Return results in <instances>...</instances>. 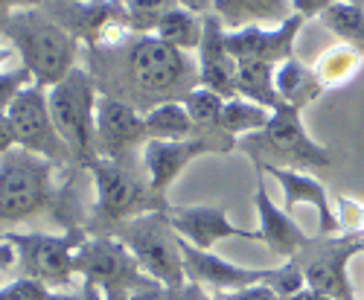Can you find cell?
I'll return each instance as SVG.
<instances>
[{"label":"cell","mask_w":364,"mask_h":300,"mask_svg":"<svg viewBox=\"0 0 364 300\" xmlns=\"http://www.w3.org/2000/svg\"><path fill=\"white\" fill-rule=\"evenodd\" d=\"M312 300H332V297H323V294H318V291H315V297H312Z\"/></svg>","instance_id":"cell-42"},{"label":"cell","mask_w":364,"mask_h":300,"mask_svg":"<svg viewBox=\"0 0 364 300\" xmlns=\"http://www.w3.org/2000/svg\"><path fill=\"white\" fill-rule=\"evenodd\" d=\"M94 181V216L102 222V230L97 233H111L117 225H123L134 216L143 213H158V210H169L164 195H158L149 184L137 181V178L119 166V161L97 158L94 164L85 166Z\"/></svg>","instance_id":"cell-7"},{"label":"cell","mask_w":364,"mask_h":300,"mask_svg":"<svg viewBox=\"0 0 364 300\" xmlns=\"http://www.w3.org/2000/svg\"><path fill=\"white\" fill-rule=\"evenodd\" d=\"M254 204H257V216H259V227H257V230H259V236H262V242H265L271 251H274V254L294 259L303 248L312 242V239L297 227V222L291 219V213H286L283 207H277L274 201L268 198L265 184L257 187Z\"/></svg>","instance_id":"cell-19"},{"label":"cell","mask_w":364,"mask_h":300,"mask_svg":"<svg viewBox=\"0 0 364 300\" xmlns=\"http://www.w3.org/2000/svg\"><path fill=\"white\" fill-rule=\"evenodd\" d=\"M274 68L277 65H268V62H239V73H236V97L242 100H251L257 105H265L271 111L283 108V100L277 94V85H274Z\"/></svg>","instance_id":"cell-22"},{"label":"cell","mask_w":364,"mask_h":300,"mask_svg":"<svg viewBox=\"0 0 364 300\" xmlns=\"http://www.w3.org/2000/svg\"><path fill=\"white\" fill-rule=\"evenodd\" d=\"M4 36L21 55V65L29 70L33 82L44 91L58 85L76 68V38L53 15L41 9L15 12L4 23Z\"/></svg>","instance_id":"cell-1"},{"label":"cell","mask_w":364,"mask_h":300,"mask_svg":"<svg viewBox=\"0 0 364 300\" xmlns=\"http://www.w3.org/2000/svg\"><path fill=\"white\" fill-rule=\"evenodd\" d=\"M259 172H268L283 190V210L291 213L294 207L306 204L312 207L318 219H321V233H332L341 222L332 213V201L329 193L321 181H315L312 175H303L300 169H286V166H259Z\"/></svg>","instance_id":"cell-18"},{"label":"cell","mask_w":364,"mask_h":300,"mask_svg":"<svg viewBox=\"0 0 364 300\" xmlns=\"http://www.w3.org/2000/svg\"><path fill=\"white\" fill-rule=\"evenodd\" d=\"M358 230H364V207H361V213H358Z\"/></svg>","instance_id":"cell-41"},{"label":"cell","mask_w":364,"mask_h":300,"mask_svg":"<svg viewBox=\"0 0 364 300\" xmlns=\"http://www.w3.org/2000/svg\"><path fill=\"white\" fill-rule=\"evenodd\" d=\"M129 73L137 91L149 100H158V105L178 97L184 100L198 76L184 50L155 36H143L129 47Z\"/></svg>","instance_id":"cell-8"},{"label":"cell","mask_w":364,"mask_h":300,"mask_svg":"<svg viewBox=\"0 0 364 300\" xmlns=\"http://www.w3.org/2000/svg\"><path fill=\"white\" fill-rule=\"evenodd\" d=\"M216 297H222V300H283L268 283H259V286H251V289H239V291H228V294H216Z\"/></svg>","instance_id":"cell-33"},{"label":"cell","mask_w":364,"mask_h":300,"mask_svg":"<svg viewBox=\"0 0 364 300\" xmlns=\"http://www.w3.org/2000/svg\"><path fill=\"white\" fill-rule=\"evenodd\" d=\"M350 4H358V6H364V0H350Z\"/></svg>","instance_id":"cell-43"},{"label":"cell","mask_w":364,"mask_h":300,"mask_svg":"<svg viewBox=\"0 0 364 300\" xmlns=\"http://www.w3.org/2000/svg\"><path fill=\"white\" fill-rule=\"evenodd\" d=\"M143 117H146V140H190V137H196V123L190 119L181 100L151 105Z\"/></svg>","instance_id":"cell-23"},{"label":"cell","mask_w":364,"mask_h":300,"mask_svg":"<svg viewBox=\"0 0 364 300\" xmlns=\"http://www.w3.org/2000/svg\"><path fill=\"white\" fill-rule=\"evenodd\" d=\"M26 85H33V76H29V70L23 65L12 68V70H0V114L9 111V105L15 102V97Z\"/></svg>","instance_id":"cell-32"},{"label":"cell","mask_w":364,"mask_h":300,"mask_svg":"<svg viewBox=\"0 0 364 300\" xmlns=\"http://www.w3.org/2000/svg\"><path fill=\"white\" fill-rule=\"evenodd\" d=\"M38 4H44V0H0V29H4V23H6L15 12L36 9Z\"/></svg>","instance_id":"cell-35"},{"label":"cell","mask_w":364,"mask_h":300,"mask_svg":"<svg viewBox=\"0 0 364 300\" xmlns=\"http://www.w3.org/2000/svg\"><path fill=\"white\" fill-rule=\"evenodd\" d=\"M132 300H207V291L196 283L184 286H151L132 294Z\"/></svg>","instance_id":"cell-31"},{"label":"cell","mask_w":364,"mask_h":300,"mask_svg":"<svg viewBox=\"0 0 364 300\" xmlns=\"http://www.w3.org/2000/svg\"><path fill=\"white\" fill-rule=\"evenodd\" d=\"M207 300H222V297H207Z\"/></svg>","instance_id":"cell-44"},{"label":"cell","mask_w":364,"mask_h":300,"mask_svg":"<svg viewBox=\"0 0 364 300\" xmlns=\"http://www.w3.org/2000/svg\"><path fill=\"white\" fill-rule=\"evenodd\" d=\"M65 300H102V289L94 286V283H87V280H82L79 286L65 291Z\"/></svg>","instance_id":"cell-36"},{"label":"cell","mask_w":364,"mask_h":300,"mask_svg":"<svg viewBox=\"0 0 364 300\" xmlns=\"http://www.w3.org/2000/svg\"><path fill=\"white\" fill-rule=\"evenodd\" d=\"M236 140L230 134H196L190 140H146L140 152L146 184L158 195H164L193 161L213 152H230Z\"/></svg>","instance_id":"cell-12"},{"label":"cell","mask_w":364,"mask_h":300,"mask_svg":"<svg viewBox=\"0 0 364 300\" xmlns=\"http://www.w3.org/2000/svg\"><path fill=\"white\" fill-rule=\"evenodd\" d=\"M239 149L257 161V166H286V169H323L332 164L329 152L315 143L300 123V111L283 105L274 111L271 123L251 137H242Z\"/></svg>","instance_id":"cell-5"},{"label":"cell","mask_w":364,"mask_h":300,"mask_svg":"<svg viewBox=\"0 0 364 300\" xmlns=\"http://www.w3.org/2000/svg\"><path fill=\"white\" fill-rule=\"evenodd\" d=\"M332 4H336V0H291V9H294V15L306 21V18H321Z\"/></svg>","instance_id":"cell-34"},{"label":"cell","mask_w":364,"mask_h":300,"mask_svg":"<svg viewBox=\"0 0 364 300\" xmlns=\"http://www.w3.org/2000/svg\"><path fill=\"white\" fill-rule=\"evenodd\" d=\"M12 44H0V68H4L6 62H9V58H12Z\"/></svg>","instance_id":"cell-40"},{"label":"cell","mask_w":364,"mask_h":300,"mask_svg":"<svg viewBox=\"0 0 364 300\" xmlns=\"http://www.w3.org/2000/svg\"><path fill=\"white\" fill-rule=\"evenodd\" d=\"M73 268L76 277L100 289H119L134 294L140 289L161 286L143 272L134 254L126 248V242H119L114 233H90L76 251Z\"/></svg>","instance_id":"cell-9"},{"label":"cell","mask_w":364,"mask_h":300,"mask_svg":"<svg viewBox=\"0 0 364 300\" xmlns=\"http://www.w3.org/2000/svg\"><path fill=\"white\" fill-rule=\"evenodd\" d=\"M321 21L336 33L344 44L355 47L364 53V6L350 4V0H336L323 15Z\"/></svg>","instance_id":"cell-27"},{"label":"cell","mask_w":364,"mask_h":300,"mask_svg":"<svg viewBox=\"0 0 364 300\" xmlns=\"http://www.w3.org/2000/svg\"><path fill=\"white\" fill-rule=\"evenodd\" d=\"M53 172H58L55 164L21 146L0 158V236L9 233L12 225L53 207L58 195L53 187Z\"/></svg>","instance_id":"cell-2"},{"label":"cell","mask_w":364,"mask_h":300,"mask_svg":"<svg viewBox=\"0 0 364 300\" xmlns=\"http://www.w3.org/2000/svg\"><path fill=\"white\" fill-rule=\"evenodd\" d=\"M274 111L265 108V105H257L251 100H242V97H233V100H225V111H222V132L230 134L233 140L239 137H251V134H259L268 123Z\"/></svg>","instance_id":"cell-25"},{"label":"cell","mask_w":364,"mask_h":300,"mask_svg":"<svg viewBox=\"0 0 364 300\" xmlns=\"http://www.w3.org/2000/svg\"><path fill=\"white\" fill-rule=\"evenodd\" d=\"M132 33H155L164 15L181 6V0H119Z\"/></svg>","instance_id":"cell-29"},{"label":"cell","mask_w":364,"mask_h":300,"mask_svg":"<svg viewBox=\"0 0 364 300\" xmlns=\"http://www.w3.org/2000/svg\"><path fill=\"white\" fill-rule=\"evenodd\" d=\"M196 123V134H225L222 132V111H225V97L207 87H193V91L181 100Z\"/></svg>","instance_id":"cell-26"},{"label":"cell","mask_w":364,"mask_h":300,"mask_svg":"<svg viewBox=\"0 0 364 300\" xmlns=\"http://www.w3.org/2000/svg\"><path fill=\"white\" fill-rule=\"evenodd\" d=\"M291 0H216V15L230 26H262L283 23Z\"/></svg>","instance_id":"cell-20"},{"label":"cell","mask_w":364,"mask_h":300,"mask_svg":"<svg viewBox=\"0 0 364 300\" xmlns=\"http://www.w3.org/2000/svg\"><path fill=\"white\" fill-rule=\"evenodd\" d=\"M181 251H184V272L187 283H196L201 289H216L219 294L239 291V289H251L259 283H274L277 280V268H248V265H233L213 251H201L190 242L181 239Z\"/></svg>","instance_id":"cell-13"},{"label":"cell","mask_w":364,"mask_h":300,"mask_svg":"<svg viewBox=\"0 0 364 300\" xmlns=\"http://www.w3.org/2000/svg\"><path fill=\"white\" fill-rule=\"evenodd\" d=\"M151 36L172 44V47H178V50H184V53L198 50L201 36H204V18H198L187 6H178V9H172L169 15L161 18V23L155 26V33Z\"/></svg>","instance_id":"cell-24"},{"label":"cell","mask_w":364,"mask_h":300,"mask_svg":"<svg viewBox=\"0 0 364 300\" xmlns=\"http://www.w3.org/2000/svg\"><path fill=\"white\" fill-rule=\"evenodd\" d=\"M236 73L239 62L225 47V23L222 18L204 15V36L198 44V82L207 91H216L225 100L236 97Z\"/></svg>","instance_id":"cell-17"},{"label":"cell","mask_w":364,"mask_h":300,"mask_svg":"<svg viewBox=\"0 0 364 300\" xmlns=\"http://www.w3.org/2000/svg\"><path fill=\"white\" fill-rule=\"evenodd\" d=\"M15 262H18L15 248L6 242V239H0V272H4V268H9V265H15Z\"/></svg>","instance_id":"cell-38"},{"label":"cell","mask_w":364,"mask_h":300,"mask_svg":"<svg viewBox=\"0 0 364 300\" xmlns=\"http://www.w3.org/2000/svg\"><path fill=\"white\" fill-rule=\"evenodd\" d=\"M364 254V236H341V239H312L294 262L306 286L332 300H355L350 283V259Z\"/></svg>","instance_id":"cell-11"},{"label":"cell","mask_w":364,"mask_h":300,"mask_svg":"<svg viewBox=\"0 0 364 300\" xmlns=\"http://www.w3.org/2000/svg\"><path fill=\"white\" fill-rule=\"evenodd\" d=\"M169 225L184 242L210 251L213 245L225 242V239H248V242H262L259 230H248L230 222L228 210L216 204H190V207H169L166 210Z\"/></svg>","instance_id":"cell-14"},{"label":"cell","mask_w":364,"mask_h":300,"mask_svg":"<svg viewBox=\"0 0 364 300\" xmlns=\"http://www.w3.org/2000/svg\"><path fill=\"white\" fill-rule=\"evenodd\" d=\"M97 85L87 70L73 68L62 82L47 87V105L55 123V132L62 134L73 161L87 166L100 158L97 152Z\"/></svg>","instance_id":"cell-3"},{"label":"cell","mask_w":364,"mask_h":300,"mask_svg":"<svg viewBox=\"0 0 364 300\" xmlns=\"http://www.w3.org/2000/svg\"><path fill=\"white\" fill-rule=\"evenodd\" d=\"M146 143V117L117 97L100 94L97 102V152L100 158L119 161L132 146Z\"/></svg>","instance_id":"cell-16"},{"label":"cell","mask_w":364,"mask_h":300,"mask_svg":"<svg viewBox=\"0 0 364 300\" xmlns=\"http://www.w3.org/2000/svg\"><path fill=\"white\" fill-rule=\"evenodd\" d=\"M274 85H277V94H280L283 105H291L297 111L323 91V82L318 79V73L309 70L303 62H297L294 55L274 68Z\"/></svg>","instance_id":"cell-21"},{"label":"cell","mask_w":364,"mask_h":300,"mask_svg":"<svg viewBox=\"0 0 364 300\" xmlns=\"http://www.w3.org/2000/svg\"><path fill=\"white\" fill-rule=\"evenodd\" d=\"M0 300H65V291H55L29 277H18L6 286H0Z\"/></svg>","instance_id":"cell-30"},{"label":"cell","mask_w":364,"mask_h":300,"mask_svg":"<svg viewBox=\"0 0 364 300\" xmlns=\"http://www.w3.org/2000/svg\"><path fill=\"white\" fill-rule=\"evenodd\" d=\"M361 50L350 47V44H338V47H332L326 50L321 58H318V65H315V73L318 79L326 85H344L355 76V70L361 68Z\"/></svg>","instance_id":"cell-28"},{"label":"cell","mask_w":364,"mask_h":300,"mask_svg":"<svg viewBox=\"0 0 364 300\" xmlns=\"http://www.w3.org/2000/svg\"><path fill=\"white\" fill-rule=\"evenodd\" d=\"M6 117H9L15 140H18L21 149H26V152H33V155L55 164L58 169L76 164L68 143L62 140V134L55 132L44 87H38L36 82L26 85L23 91L15 97V102L9 105Z\"/></svg>","instance_id":"cell-10"},{"label":"cell","mask_w":364,"mask_h":300,"mask_svg":"<svg viewBox=\"0 0 364 300\" xmlns=\"http://www.w3.org/2000/svg\"><path fill=\"white\" fill-rule=\"evenodd\" d=\"M303 26L300 15H289L277 29L268 26H239L233 33H225V47L236 62H268L280 65L294 55V38Z\"/></svg>","instance_id":"cell-15"},{"label":"cell","mask_w":364,"mask_h":300,"mask_svg":"<svg viewBox=\"0 0 364 300\" xmlns=\"http://www.w3.org/2000/svg\"><path fill=\"white\" fill-rule=\"evenodd\" d=\"M12 149H18V140H15V132H12V123L6 114H0V158L9 155Z\"/></svg>","instance_id":"cell-37"},{"label":"cell","mask_w":364,"mask_h":300,"mask_svg":"<svg viewBox=\"0 0 364 300\" xmlns=\"http://www.w3.org/2000/svg\"><path fill=\"white\" fill-rule=\"evenodd\" d=\"M102 300H132V294L119 289H102Z\"/></svg>","instance_id":"cell-39"},{"label":"cell","mask_w":364,"mask_h":300,"mask_svg":"<svg viewBox=\"0 0 364 300\" xmlns=\"http://www.w3.org/2000/svg\"><path fill=\"white\" fill-rule=\"evenodd\" d=\"M119 242L134 254L143 272L161 283V286H184L187 272H184V251H181V236L169 225L166 210L158 213H143L134 216L111 230Z\"/></svg>","instance_id":"cell-4"},{"label":"cell","mask_w":364,"mask_h":300,"mask_svg":"<svg viewBox=\"0 0 364 300\" xmlns=\"http://www.w3.org/2000/svg\"><path fill=\"white\" fill-rule=\"evenodd\" d=\"M0 239L15 248L21 277L38 280L55 291H68L76 286V251L87 239L85 227H68L65 233H18L9 230Z\"/></svg>","instance_id":"cell-6"}]
</instances>
